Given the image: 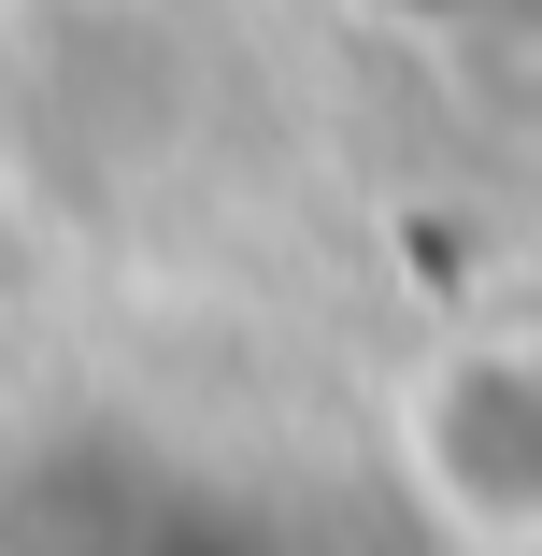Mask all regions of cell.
<instances>
[{
	"label": "cell",
	"mask_w": 542,
	"mask_h": 556,
	"mask_svg": "<svg viewBox=\"0 0 542 556\" xmlns=\"http://www.w3.org/2000/svg\"><path fill=\"white\" fill-rule=\"evenodd\" d=\"M386 471L457 556H542V328H443L386 386Z\"/></svg>",
	"instance_id": "6da1fadb"
}]
</instances>
